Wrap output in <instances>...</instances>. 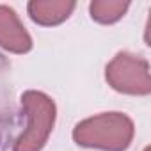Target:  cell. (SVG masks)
<instances>
[{
    "instance_id": "cell-1",
    "label": "cell",
    "mask_w": 151,
    "mask_h": 151,
    "mask_svg": "<svg viewBox=\"0 0 151 151\" xmlns=\"http://www.w3.org/2000/svg\"><path fill=\"white\" fill-rule=\"evenodd\" d=\"M133 121L121 112H105L80 121L73 130V140L84 147L124 151L133 139Z\"/></svg>"
},
{
    "instance_id": "cell-2",
    "label": "cell",
    "mask_w": 151,
    "mask_h": 151,
    "mask_svg": "<svg viewBox=\"0 0 151 151\" xmlns=\"http://www.w3.org/2000/svg\"><path fill=\"white\" fill-rule=\"evenodd\" d=\"M22 107L27 126L16 139L13 151H41L55 124V103L45 93L27 91L22 94Z\"/></svg>"
},
{
    "instance_id": "cell-3",
    "label": "cell",
    "mask_w": 151,
    "mask_h": 151,
    "mask_svg": "<svg viewBox=\"0 0 151 151\" xmlns=\"http://www.w3.org/2000/svg\"><path fill=\"white\" fill-rule=\"evenodd\" d=\"M105 78L114 91L123 94L147 96L151 93L147 60L128 52H119L107 64Z\"/></svg>"
},
{
    "instance_id": "cell-4",
    "label": "cell",
    "mask_w": 151,
    "mask_h": 151,
    "mask_svg": "<svg viewBox=\"0 0 151 151\" xmlns=\"http://www.w3.org/2000/svg\"><path fill=\"white\" fill-rule=\"evenodd\" d=\"M0 46L13 53H25L32 48L29 32L18 14L7 6H0Z\"/></svg>"
},
{
    "instance_id": "cell-5",
    "label": "cell",
    "mask_w": 151,
    "mask_h": 151,
    "mask_svg": "<svg viewBox=\"0 0 151 151\" xmlns=\"http://www.w3.org/2000/svg\"><path fill=\"white\" fill-rule=\"evenodd\" d=\"M75 7L77 4L73 0H32L27 6L30 18L43 27L62 23L69 18Z\"/></svg>"
},
{
    "instance_id": "cell-6",
    "label": "cell",
    "mask_w": 151,
    "mask_h": 151,
    "mask_svg": "<svg viewBox=\"0 0 151 151\" xmlns=\"http://www.w3.org/2000/svg\"><path fill=\"white\" fill-rule=\"evenodd\" d=\"M128 7L130 2H121V0H94L89 6V13L91 18L98 23H114L124 16Z\"/></svg>"
}]
</instances>
